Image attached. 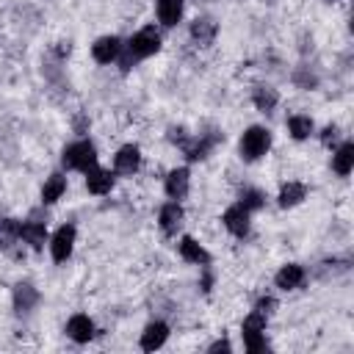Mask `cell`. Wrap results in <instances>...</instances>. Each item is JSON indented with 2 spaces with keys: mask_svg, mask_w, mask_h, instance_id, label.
Wrapping results in <instances>:
<instances>
[{
  "mask_svg": "<svg viewBox=\"0 0 354 354\" xmlns=\"http://www.w3.org/2000/svg\"><path fill=\"white\" fill-rule=\"evenodd\" d=\"M166 337H169V326H166L163 321H149V324L144 326V332H141L138 346H141L144 351H155V348H160V346L166 343Z\"/></svg>",
  "mask_w": 354,
  "mask_h": 354,
  "instance_id": "obj_13",
  "label": "cell"
},
{
  "mask_svg": "<svg viewBox=\"0 0 354 354\" xmlns=\"http://www.w3.org/2000/svg\"><path fill=\"white\" fill-rule=\"evenodd\" d=\"M252 102H254L257 111L268 113V111L277 108L279 94H277V88H271V86H254V88H252Z\"/></svg>",
  "mask_w": 354,
  "mask_h": 354,
  "instance_id": "obj_21",
  "label": "cell"
},
{
  "mask_svg": "<svg viewBox=\"0 0 354 354\" xmlns=\"http://www.w3.org/2000/svg\"><path fill=\"white\" fill-rule=\"evenodd\" d=\"M61 163L72 171H88L91 166H97V147L88 141V138H80V141H72L64 147L61 152Z\"/></svg>",
  "mask_w": 354,
  "mask_h": 354,
  "instance_id": "obj_1",
  "label": "cell"
},
{
  "mask_svg": "<svg viewBox=\"0 0 354 354\" xmlns=\"http://www.w3.org/2000/svg\"><path fill=\"white\" fill-rule=\"evenodd\" d=\"M216 22L213 19H207V17H199V19H194L191 22V39L199 44V47H207L213 39H216Z\"/></svg>",
  "mask_w": 354,
  "mask_h": 354,
  "instance_id": "obj_20",
  "label": "cell"
},
{
  "mask_svg": "<svg viewBox=\"0 0 354 354\" xmlns=\"http://www.w3.org/2000/svg\"><path fill=\"white\" fill-rule=\"evenodd\" d=\"M122 47H124V44L119 41V36H100V39L91 44V55H94L97 64H113V61L119 58Z\"/></svg>",
  "mask_w": 354,
  "mask_h": 354,
  "instance_id": "obj_9",
  "label": "cell"
},
{
  "mask_svg": "<svg viewBox=\"0 0 354 354\" xmlns=\"http://www.w3.org/2000/svg\"><path fill=\"white\" fill-rule=\"evenodd\" d=\"M17 238H19L22 243H28L30 249H41V246L47 243V224H44V221H36V218L19 221Z\"/></svg>",
  "mask_w": 354,
  "mask_h": 354,
  "instance_id": "obj_6",
  "label": "cell"
},
{
  "mask_svg": "<svg viewBox=\"0 0 354 354\" xmlns=\"http://www.w3.org/2000/svg\"><path fill=\"white\" fill-rule=\"evenodd\" d=\"M274 307H277V299H274V296H263V299H257V304H254V310L263 313V315H271Z\"/></svg>",
  "mask_w": 354,
  "mask_h": 354,
  "instance_id": "obj_30",
  "label": "cell"
},
{
  "mask_svg": "<svg viewBox=\"0 0 354 354\" xmlns=\"http://www.w3.org/2000/svg\"><path fill=\"white\" fill-rule=\"evenodd\" d=\"M177 249H180V257H183L185 263H194V266H207V263H210V254L205 252V246L196 243L191 235H183L180 243H177Z\"/></svg>",
  "mask_w": 354,
  "mask_h": 354,
  "instance_id": "obj_14",
  "label": "cell"
},
{
  "mask_svg": "<svg viewBox=\"0 0 354 354\" xmlns=\"http://www.w3.org/2000/svg\"><path fill=\"white\" fill-rule=\"evenodd\" d=\"M169 141H171V144H180V147H185V144L191 141V136L185 133V127H169Z\"/></svg>",
  "mask_w": 354,
  "mask_h": 354,
  "instance_id": "obj_29",
  "label": "cell"
},
{
  "mask_svg": "<svg viewBox=\"0 0 354 354\" xmlns=\"http://www.w3.org/2000/svg\"><path fill=\"white\" fill-rule=\"evenodd\" d=\"M243 346H246V351H252V354L266 351V348H268L266 332H243Z\"/></svg>",
  "mask_w": 354,
  "mask_h": 354,
  "instance_id": "obj_27",
  "label": "cell"
},
{
  "mask_svg": "<svg viewBox=\"0 0 354 354\" xmlns=\"http://www.w3.org/2000/svg\"><path fill=\"white\" fill-rule=\"evenodd\" d=\"M249 218H252V210H246L241 202L230 205V207L224 210V216H221V221H224L227 232H230V235H235V238H243V235L249 232Z\"/></svg>",
  "mask_w": 354,
  "mask_h": 354,
  "instance_id": "obj_5",
  "label": "cell"
},
{
  "mask_svg": "<svg viewBox=\"0 0 354 354\" xmlns=\"http://www.w3.org/2000/svg\"><path fill=\"white\" fill-rule=\"evenodd\" d=\"M183 218H185V213H183V205L177 199L166 202L158 213V224H160L163 235H177V230L183 227Z\"/></svg>",
  "mask_w": 354,
  "mask_h": 354,
  "instance_id": "obj_8",
  "label": "cell"
},
{
  "mask_svg": "<svg viewBox=\"0 0 354 354\" xmlns=\"http://www.w3.org/2000/svg\"><path fill=\"white\" fill-rule=\"evenodd\" d=\"M230 348H232V346H230V340H216L207 351H213V354H216V351H230Z\"/></svg>",
  "mask_w": 354,
  "mask_h": 354,
  "instance_id": "obj_31",
  "label": "cell"
},
{
  "mask_svg": "<svg viewBox=\"0 0 354 354\" xmlns=\"http://www.w3.org/2000/svg\"><path fill=\"white\" fill-rule=\"evenodd\" d=\"M238 202H241L246 210H260V207L266 205V194H263L260 188H243Z\"/></svg>",
  "mask_w": 354,
  "mask_h": 354,
  "instance_id": "obj_25",
  "label": "cell"
},
{
  "mask_svg": "<svg viewBox=\"0 0 354 354\" xmlns=\"http://www.w3.org/2000/svg\"><path fill=\"white\" fill-rule=\"evenodd\" d=\"M64 191H66V177L64 174H50L44 180V185H41V202L53 205V202H58L64 196Z\"/></svg>",
  "mask_w": 354,
  "mask_h": 354,
  "instance_id": "obj_22",
  "label": "cell"
},
{
  "mask_svg": "<svg viewBox=\"0 0 354 354\" xmlns=\"http://www.w3.org/2000/svg\"><path fill=\"white\" fill-rule=\"evenodd\" d=\"M304 196H307V185L290 180V183H285V185L279 188V194H277V205H279V207H296Z\"/></svg>",
  "mask_w": 354,
  "mask_h": 354,
  "instance_id": "obj_19",
  "label": "cell"
},
{
  "mask_svg": "<svg viewBox=\"0 0 354 354\" xmlns=\"http://www.w3.org/2000/svg\"><path fill=\"white\" fill-rule=\"evenodd\" d=\"M86 188H88V194H94V196L111 194V188H113V171H111V169H102V166H91V169L86 171Z\"/></svg>",
  "mask_w": 354,
  "mask_h": 354,
  "instance_id": "obj_10",
  "label": "cell"
},
{
  "mask_svg": "<svg viewBox=\"0 0 354 354\" xmlns=\"http://www.w3.org/2000/svg\"><path fill=\"white\" fill-rule=\"evenodd\" d=\"M183 0H158L155 3V14H158V22L163 28H174L180 19H183Z\"/></svg>",
  "mask_w": 354,
  "mask_h": 354,
  "instance_id": "obj_16",
  "label": "cell"
},
{
  "mask_svg": "<svg viewBox=\"0 0 354 354\" xmlns=\"http://www.w3.org/2000/svg\"><path fill=\"white\" fill-rule=\"evenodd\" d=\"M337 141H340V127L337 124H326L321 130V144L324 147H337Z\"/></svg>",
  "mask_w": 354,
  "mask_h": 354,
  "instance_id": "obj_28",
  "label": "cell"
},
{
  "mask_svg": "<svg viewBox=\"0 0 354 354\" xmlns=\"http://www.w3.org/2000/svg\"><path fill=\"white\" fill-rule=\"evenodd\" d=\"M75 235H77V230H75L72 224H61V227L55 230V235L50 238V254H53L55 263H66V260L72 257Z\"/></svg>",
  "mask_w": 354,
  "mask_h": 354,
  "instance_id": "obj_4",
  "label": "cell"
},
{
  "mask_svg": "<svg viewBox=\"0 0 354 354\" xmlns=\"http://www.w3.org/2000/svg\"><path fill=\"white\" fill-rule=\"evenodd\" d=\"M266 324H268V315H263V313L252 310V313L243 318L241 332H266Z\"/></svg>",
  "mask_w": 354,
  "mask_h": 354,
  "instance_id": "obj_26",
  "label": "cell"
},
{
  "mask_svg": "<svg viewBox=\"0 0 354 354\" xmlns=\"http://www.w3.org/2000/svg\"><path fill=\"white\" fill-rule=\"evenodd\" d=\"M213 144H216V138H196V141H188L183 149H185V158L188 160H205L207 158V152L213 149Z\"/></svg>",
  "mask_w": 354,
  "mask_h": 354,
  "instance_id": "obj_24",
  "label": "cell"
},
{
  "mask_svg": "<svg viewBox=\"0 0 354 354\" xmlns=\"http://www.w3.org/2000/svg\"><path fill=\"white\" fill-rule=\"evenodd\" d=\"M274 282H277L279 290H296V288H301V282H304V268H301L299 263H288V266H282V268L277 271Z\"/></svg>",
  "mask_w": 354,
  "mask_h": 354,
  "instance_id": "obj_15",
  "label": "cell"
},
{
  "mask_svg": "<svg viewBox=\"0 0 354 354\" xmlns=\"http://www.w3.org/2000/svg\"><path fill=\"white\" fill-rule=\"evenodd\" d=\"M271 149V130L263 124H252L243 136H241V158L243 160H260L266 152Z\"/></svg>",
  "mask_w": 354,
  "mask_h": 354,
  "instance_id": "obj_2",
  "label": "cell"
},
{
  "mask_svg": "<svg viewBox=\"0 0 354 354\" xmlns=\"http://www.w3.org/2000/svg\"><path fill=\"white\" fill-rule=\"evenodd\" d=\"M124 47L133 53V58H136V61L149 58V55H155V53L160 50V33L155 30V25H147V28L136 30Z\"/></svg>",
  "mask_w": 354,
  "mask_h": 354,
  "instance_id": "obj_3",
  "label": "cell"
},
{
  "mask_svg": "<svg viewBox=\"0 0 354 354\" xmlns=\"http://www.w3.org/2000/svg\"><path fill=\"white\" fill-rule=\"evenodd\" d=\"M113 169L119 174H136L141 169V149L136 144H124L113 155Z\"/></svg>",
  "mask_w": 354,
  "mask_h": 354,
  "instance_id": "obj_7",
  "label": "cell"
},
{
  "mask_svg": "<svg viewBox=\"0 0 354 354\" xmlns=\"http://www.w3.org/2000/svg\"><path fill=\"white\" fill-rule=\"evenodd\" d=\"M66 335L75 340V343H88L94 337V321L86 315V313H75L69 321H66Z\"/></svg>",
  "mask_w": 354,
  "mask_h": 354,
  "instance_id": "obj_12",
  "label": "cell"
},
{
  "mask_svg": "<svg viewBox=\"0 0 354 354\" xmlns=\"http://www.w3.org/2000/svg\"><path fill=\"white\" fill-rule=\"evenodd\" d=\"M188 185H191V171H188L185 166L171 169V171L166 174V183H163L166 196H169V199H177V202H180V199L188 194Z\"/></svg>",
  "mask_w": 354,
  "mask_h": 354,
  "instance_id": "obj_11",
  "label": "cell"
},
{
  "mask_svg": "<svg viewBox=\"0 0 354 354\" xmlns=\"http://www.w3.org/2000/svg\"><path fill=\"white\" fill-rule=\"evenodd\" d=\"M313 130H315V124H313L310 116H304V113H293V116H288V133H290V138L304 141V138L313 136Z\"/></svg>",
  "mask_w": 354,
  "mask_h": 354,
  "instance_id": "obj_23",
  "label": "cell"
},
{
  "mask_svg": "<svg viewBox=\"0 0 354 354\" xmlns=\"http://www.w3.org/2000/svg\"><path fill=\"white\" fill-rule=\"evenodd\" d=\"M36 304H39V290H36L30 282L14 285V310H17L19 315H22V313H30Z\"/></svg>",
  "mask_w": 354,
  "mask_h": 354,
  "instance_id": "obj_17",
  "label": "cell"
},
{
  "mask_svg": "<svg viewBox=\"0 0 354 354\" xmlns=\"http://www.w3.org/2000/svg\"><path fill=\"white\" fill-rule=\"evenodd\" d=\"M332 169H335L340 177L351 174V169H354V144H351V141H343V144H337V147H335Z\"/></svg>",
  "mask_w": 354,
  "mask_h": 354,
  "instance_id": "obj_18",
  "label": "cell"
}]
</instances>
